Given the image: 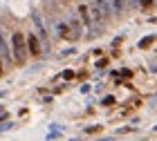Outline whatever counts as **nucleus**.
Wrapping results in <instances>:
<instances>
[{"instance_id":"2eb2a0df","label":"nucleus","mask_w":157,"mask_h":141,"mask_svg":"<svg viewBox=\"0 0 157 141\" xmlns=\"http://www.w3.org/2000/svg\"><path fill=\"white\" fill-rule=\"evenodd\" d=\"M67 54H74V47H67V49H63L61 56H67Z\"/></svg>"},{"instance_id":"ddd939ff","label":"nucleus","mask_w":157,"mask_h":141,"mask_svg":"<svg viewBox=\"0 0 157 141\" xmlns=\"http://www.w3.org/2000/svg\"><path fill=\"white\" fill-rule=\"evenodd\" d=\"M9 128H11V123H9V121H7V123H0V132H7Z\"/></svg>"},{"instance_id":"dca6fc26","label":"nucleus","mask_w":157,"mask_h":141,"mask_svg":"<svg viewBox=\"0 0 157 141\" xmlns=\"http://www.w3.org/2000/svg\"><path fill=\"white\" fill-rule=\"evenodd\" d=\"M128 5H132V7H137V0H128Z\"/></svg>"},{"instance_id":"a211bd4d","label":"nucleus","mask_w":157,"mask_h":141,"mask_svg":"<svg viewBox=\"0 0 157 141\" xmlns=\"http://www.w3.org/2000/svg\"><path fill=\"white\" fill-rule=\"evenodd\" d=\"M153 130H155V132H157V125H155V128H153Z\"/></svg>"},{"instance_id":"6e6552de","label":"nucleus","mask_w":157,"mask_h":141,"mask_svg":"<svg viewBox=\"0 0 157 141\" xmlns=\"http://www.w3.org/2000/svg\"><path fill=\"white\" fill-rule=\"evenodd\" d=\"M54 29H56V34H59L61 38H65V40L72 38L70 36V25L67 23H54Z\"/></svg>"},{"instance_id":"f257e3e1","label":"nucleus","mask_w":157,"mask_h":141,"mask_svg":"<svg viewBox=\"0 0 157 141\" xmlns=\"http://www.w3.org/2000/svg\"><path fill=\"white\" fill-rule=\"evenodd\" d=\"M11 54H13V58H16L18 65H23L27 61V38L20 32H16L11 36Z\"/></svg>"},{"instance_id":"f3484780","label":"nucleus","mask_w":157,"mask_h":141,"mask_svg":"<svg viewBox=\"0 0 157 141\" xmlns=\"http://www.w3.org/2000/svg\"><path fill=\"white\" fill-rule=\"evenodd\" d=\"M0 76H2V58H0Z\"/></svg>"},{"instance_id":"7ed1b4c3","label":"nucleus","mask_w":157,"mask_h":141,"mask_svg":"<svg viewBox=\"0 0 157 141\" xmlns=\"http://www.w3.org/2000/svg\"><path fill=\"white\" fill-rule=\"evenodd\" d=\"M78 16H81V25L85 27H92V34H97V27H94V20H92V13L85 5H78Z\"/></svg>"},{"instance_id":"f8f14e48","label":"nucleus","mask_w":157,"mask_h":141,"mask_svg":"<svg viewBox=\"0 0 157 141\" xmlns=\"http://www.w3.org/2000/svg\"><path fill=\"white\" fill-rule=\"evenodd\" d=\"M61 76H63V79H67V81H70V79H74V72H72V69H65V72H63Z\"/></svg>"},{"instance_id":"9d476101","label":"nucleus","mask_w":157,"mask_h":141,"mask_svg":"<svg viewBox=\"0 0 157 141\" xmlns=\"http://www.w3.org/2000/svg\"><path fill=\"white\" fill-rule=\"evenodd\" d=\"M153 40H155V36H146L144 40H139V47H148V45L153 43Z\"/></svg>"},{"instance_id":"6ab92c4d","label":"nucleus","mask_w":157,"mask_h":141,"mask_svg":"<svg viewBox=\"0 0 157 141\" xmlns=\"http://www.w3.org/2000/svg\"><path fill=\"white\" fill-rule=\"evenodd\" d=\"M0 112H2V105H0Z\"/></svg>"},{"instance_id":"423d86ee","label":"nucleus","mask_w":157,"mask_h":141,"mask_svg":"<svg viewBox=\"0 0 157 141\" xmlns=\"http://www.w3.org/2000/svg\"><path fill=\"white\" fill-rule=\"evenodd\" d=\"M92 2H94L99 9H101V13H103L105 20H108L112 13H115V11H112V0H92Z\"/></svg>"},{"instance_id":"20e7f679","label":"nucleus","mask_w":157,"mask_h":141,"mask_svg":"<svg viewBox=\"0 0 157 141\" xmlns=\"http://www.w3.org/2000/svg\"><path fill=\"white\" fill-rule=\"evenodd\" d=\"M25 38H27V47H29V54H32V56H38V54H40V49H43V47H40V38L36 36V34H27Z\"/></svg>"},{"instance_id":"1a4fd4ad","label":"nucleus","mask_w":157,"mask_h":141,"mask_svg":"<svg viewBox=\"0 0 157 141\" xmlns=\"http://www.w3.org/2000/svg\"><path fill=\"white\" fill-rule=\"evenodd\" d=\"M126 5H128V0H112V11L121 13V11L126 9Z\"/></svg>"},{"instance_id":"39448f33","label":"nucleus","mask_w":157,"mask_h":141,"mask_svg":"<svg viewBox=\"0 0 157 141\" xmlns=\"http://www.w3.org/2000/svg\"><path fill=\"white\" fill-rule=\"evenodd\" d=\"M0 58H2V63H11V52H9V45L5 40L2 27H0Z\"/></svg>"},{"instance_id":"4468645a","label":"nucleus","mask_w":157,"mask_h":141,"mask_svg":"<svg viewBox=\"0 0 157 141\" xmlns=\"http://www.w3.org/2000/svg\"><path fill=\"white\" fill-rule=\"evenodd\" d=\"M137 5H141V7H151L153 0H137Z\"/></svg>"},{"instance_id":"9b49d317","label":"nucleus","mask_w":157,"mask_h":141,"mask_svg":"<svg viewBox=\"0 0 157 141\" xmlns=\"http://www.w3.org/2000/svg\"><path fill=\"white\" fill-rule=\"evenodd\" d=\"M99 130H101V125H90V128H85L88 135H94V132H99Z\"/></svg>"},{"instance_id":"0eeeda50","label":"nucleus","mask_w":157,"mask_h":141,"mask_svg":"<svg viewBox=\"0 0 157 141\" xmlns=\"http://www.w3.org/2000/svg\"><path fill=\"white\" fill-rule=\"evenodd\" d=\"M67 25H70V36H72L74 40H76V38H81V34H83V29H81V20L72 16Z\"/></svg>"},{"instance_id":"f03ea898","label":"nucleus","mask_w":157,"mask_h":141,"mask_svg":"<svg viewBox=\"0 0 157 141\" xmlns=\"http://www.w3.org/2000/svg\"><path fill=\"white\" fill-rule=\"evenodd\" d=\"M32 20H34V27H36V32H38V38L43 40V47H47V27H45V23H43L40 13L34 11L32 13Z\"/></svg>"}]
</instances>
